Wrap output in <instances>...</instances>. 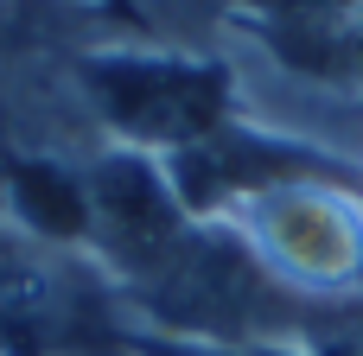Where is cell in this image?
Segmentation results:
<instances>
[{
	"mask_svg": "<svg viewBox=\"0 0 363 356\" xmlns=\"http://www.w3.org/2000/svg\"><path fill=\"white\" fill-rule=\"evenodd\" d=\"M134 331H160L166 344L198 350H262V344H306L325 306L287 293L230 223H191L185 242L121 293Z\"/></svg>",
	"mask_w": 363,
	"mask_h": 356,
	"instance_id": "cell-1",
	"label": "cell"
},
{
	"mask_svg": "<svg viewBox=\"0 0 363 356\" xmlns=\"http://www.w3.org/2000/svg\"><path fill=\"white\" fill-rule=\"evenodd\" d=\"M217 223H230L249 255L306 306H351L363 299V185L338 166L281 178L242 204H230Z\"/></svg>",
	"mask_w": 363,
	"mask_h": 356,
	"instance_id": "cell-2",
	"label": "cell"
},
{
	"mask_svg": "<svg viewBox=\"0 0 363 356\" xmlns=\"http://www.w3.org/2000/svg\"><path fill=\"white\" fill-rule=\"evenodd\" d=\"M0 356H134L121 287L83 255L0 217Z\"/></svg>",
	"mask_w": 363,
	"mask_h": 356,
	"instance_id": "cell-3",
	"label": "cell"
},
{
	"mask_svg": "<svg viewBox=\"0 0 363 356\" xmlns=\"http://www.w3.org/2000/svg\"><path fill=\"white\" fill-rule=\"evenodd\" d=\"M77 83L102 127L147 159H172L236 121V83L217 57L185 51H96L77 57Z\"/></svg>",
	"mask_w": 363,
	"mask_h": 356,
	"instance_id": "cell-4",
	"label": "cell"
},
{
	"mask_svg": "<svg viewBox=\"0 0 363 356\" xmlns=\"http://www.w3.org/2000/svg\"><path fill=\"white\" fill-rule=\"evenodd\" d=\"M83 191H89V261L121 293L140 287L198 223L179 204L166 166L147 153H128V147H108L102 159H89Z\"/></svg>",
	"mask_w": 363,
	"mask_h": 356,
	"instance_id": "cell-5",
	"label": "cell"
},
{
	"mask_svg": "<svg viewBox=\"0 0 363 356\" xmlns=\"http://www.w3.org/2000/svg\"><path fill=\"white\" fill-rule=\"evenodd\" d=\"M134 356H306L300 344H262V350H198V344H166V338H140L134 331Z\"/></svg>",
	"mask_w": 363,
	"mask_h": 356,
	"instance_id": "cell-6",
	"label": "cell"
}]
</instances>
